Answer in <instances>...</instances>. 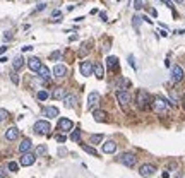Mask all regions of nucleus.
Wrapping results in <instances>:
<instances>
[{"instance_id":"nucleus-1","label":"nucleus","mask_w":185,"mask_h":178,"mask_svg":"<svg viewBox=\"0 0 185 178\" xmlns=\"http://www.w3.org/2000/svg\"><path fill=\"white\" fill-rule=\"evenodd\" d=\"M136 101H137V108H139V110H148L149 106H153L151 94H149L146 89H139V91H137Z\"/></svg>"},{"instance_id":"nucleus-2","label":"nucleus","mask_w":185,"mask_h":178,"mask_svg":"<svg viewBox=\"0 0 185 178\" xmlns=\"http://www.w3.org/2000/svg\"><path fill=\"white\" fill-rule=\"evenodd\" d=\"M153 110H154L156 115H168L170 104H168V101L163 100V98H156V100L153 101Z\"/></svg>"},{"instance_id":"nucleus-3","label":"nucleus","mask_w":185,"mask_h":178,"mask_svg":"<svg viewBox=\"0 0 185 178\" xmlns=\"http://www.w3.org/2000/svg\"><path fill=\"white\" fill-rule=\"evenodd\" d=\"M50 130H52V125L46 120H38L34 123V134L38 135H50Z\"/></svg>"},{"instance_id":"nucleus-4","label":"nucleus","mask_w":185,"mask_h":178,"mask_svg":"<svg viewBox=\"0 0 185 178\" xmlns=\"http://www.w3.org/2000/svg\"><path fill=\"white\" fill-rule=\"evenodd\" d=\"M120 163L125 164L127 168H134L137 163V158L136 154H132V152H123L122 156H120Z\"/></svg>"},{"instance_id":"nucleus-5","label":"nucleus","mask_w":185,"mask_h":178,"mask_svg":"<svg viewBox=\"0 0 185 178\" xmlns=\"http://www.w3.org/2000/svg\"><path fill=\"white\" fill-rule=\"evenodd\" d=\"M154 171H156L154 164H142V166L139 168V175H141L142 178H151L153 175H154Z\"/></svg>"},{"instance_id":"nucleus-6","label":"nucleus","mask_w":185,"mask_h":178,"mask_svg":"<svg viewBox=\"0 0 185 178\" xmlns=\"http://www.w3.org/2000/svg\"><path fill=\"white\" fill-rule=\"evenodd\" d=\"M183 79V69L180 65L171 67V82H180Z\"/></svg>"},{"instance_id":"nucleus-7","label":"nucleus","mask_w":185,"mask_h":178,"mask_svg":"<svg viewBox=\"0 0 185 178\" xmlns=\"http://www.w3.org/2000/svg\"><path fill=\"white\" fill-rule=\"evenodd\" d=\"M92 69H94V63L89 62V60H84V62L81 63V74L84 75V77H89V75L92 74Z\"/></svg>"},{"instance_id":"nucleus-8","label":"nucleus","mask_w":185,"mask_h":178,"mask_svg":"<svg viewBox=\"0 0 185 178\" xmlns=\"http://www.w3.org/2000/svg\"><path fill=\"white\" fill-rule=\"evenodd\" d=\"M34 161H36V154H33V152H26V154L21 156L22 166H31V164H34Z\"/></svg>"},{"instance_id":"nucleus-9","label":"nucleus","mask_w":185,"mask_h":178,"mask_svg":"<svg viewBox=\"0 0 185 178\" xmlns=\"http://www.w3.org/2000/svg\"><path fill=\"white\" fill-rule=\"evenodd\" d=\"M117 101L120 103V106L125 108L127 104L130 103V94L127 93V91H118V93H117Z\"/></svg>"},{"instance_id":"nucleus-10","label":"nucleus","mask_w":185,"mask_h":178,"mask_svg":"<svg viewBox=\"0 0 185 178\" xmlns=\"http://www.w3.org/2000/svg\"><path fill=\"white\" fill-rule=\"evenodd\" d=\"M72 127H74L72 120H69V118H60L58 120V130L60 132H69V130H72Z\"/></svg>"},{"instance_id":"nucleus-11","label":"nucleus","mask_w":185,"mask_h":178,"mask_svg":"<svg viewBox=\"0 0 185 178\" xmlns=\"http://www.w3.org/2000/svg\"><path fill=\"white\" fill-rule=\"evenodd\" d=\"M19 129L17 127H9L7 130H5V139L7 141H15V139H19Z\"/></svg>"},{"instance_id":"nucleus-12","label":"nucleus","mask_w":185,"mask_h":178,"mask_svg":"<svg viewBox=\"0 0 185 178\" xmlns=\"http://www.w3.org/2000/svg\"><path fill=\"white\" fill-rule=\"evenodd\" d=\"M65 96H67V91H65V87H62V86H58V87H55L52 91L53 100H65Z\"/></svg>"},{"instance_id":"nucleus-13","label":"nucleus","mask_w":185,"mask_h":178,"mask_svg":"<svg viewBox=\"0 0 185 178\" xmlns=\"http://www.w3.org/2000/svg\"><path fill=\"white\" fill-rule=\"evenodd\" d=\"M106 67H108V70H111V72H118V58L117 57H108Z\"/></svg>"},{"instance_id":"nucleus-14","label":"nucleus","mask_w":185,"mask_h":178,"mask_svg":"<svg viewBox=\"0 0 185 178\" xmlns=\"http://www.w3.org/2000/svg\"><path fill=\"white\" fill-rule=\"evenodd\" d=\"M53 75H55L57 79H63L67 75V67L62 65V63L55 65V69H53Z\"/></svg>"},{"instance_id":"nucleus-15","label":"nucleus","mask_w":185,"mask_h":178,"mask_svg":"<svg viewBox=\"0 0 185 178\" xmlns=\"http://www.w3.org/2000/svg\"><path fill=\"white\" fill-rule=\"evenodd\" d=\"M28 67H29L33 72H38L41 69V62L40 58H36V57H31V58H28Z\"/></svg>"},{"instance_id":"nucleus-16","label":"nucleus","mask_w":185,"mask_h":178,"mask_svg":"<svg viewBox=\"0 0 185 178\" xmlns=\"http://www.w3.org/2000/svg\"><path fill=\"white\" fill-rule=\"evenodd\" d=\"M115 151H117V142L115 141H106L103 144V152L105 154H113Z\"/></svg>"},{"instance_id":"nucleus-17","label":"nucleus","mask_w":185,"mask_h":178,"mask_svg":"<svg viewBox=\"0 0 185 178\" xmlns=\"http://www.w3.org/2000/svg\"><path fill=\"white\" fill-rule=\"evenodd\" d=\"M63 104H65V108H75V104H77V96H75V94H67L65 100H63Z\"/></svg>"},{"instance_id":"nucleus-18","label":"nucleus","mask_w":185,"mask_h":178,"mask_svg":"<svg viewBox=\"0 0 185 178\" xmlns=\"http://www.w3.org/2000/svg\"><path fill=\"white\" fill-rule=\"evenodd\" d=\"M43 115L48 117V118H55V117H58V110H57L55 106H45L43 108Z\"/></svg>"},{"instance_id":"nucleus-19","label":"nucleus","mask_w":185,"mask_h":178,"mask_svg":"<svg viewBox=\"0 0 185 178\" xmlns=\"http://www.w3.org/2000/svg\"><path fill=\"white\" fill-rule=\"evenodd\" d=\"M29 149H31V141L29 139H22L21 144H19V151L22 154H26V152H29Z\"/></svg>"},{"instance_id":"nucleus-20","label":"nucleus","mask_w":185,"mask_h":178,"mask_svg":"<svg viewBox=\"0 0 185 178\" xmlns=\"http://www.w3.org/2000/svg\"><path fill=\"white\" fill-rule=\"evenodd\" d=\"M88 106L89 108H92V106H96V104L98 103H100V94H98V93H91V94H89V98H88Z\"/></svg>"},{"instance_id":"nucleus-21","label":"nucleus","mask_w":185,"mask_h":178,"mask_svg":"<svg viewBox=\"0 0 185 178\" xmlns=\"http://www.w3.org/2000/svg\"><path fill=\"white\" fill-rule=\"evenodd\" d=\"M92 70H94V75H96L98 79H103L105 77V69H103V65H101L100 62L94 63V69H92Z\"/></svg>"},{"instance_id":"nucleus-22","label":"nucleus","mask_w":185,"mask_h":178,"mask_svg":"<svg viewBox=\"0 0 185 178\" xmlns=\"http://www.w3.org/2000/svg\"><path fill=\"white\" fill-rule=\"evenodd\" d=\"M92 117H94L96 122H106V113L103 110H94L92 111Z\"/></svg>"},{"instance_id":"nucleus-23","label":"nucleus","mask_w":185,"mask_h":178,"mask_svg":"<svg viewBox=\"0 0 185 178\" xmlns=\"http://www.w3.org/2000/svg\"><path fill=\"white\" fill-rule=\"evenodd\" d=\"M24 62H26V60L22 58V57H15L14 62H12V67H14V70H21L22 67H24Z\"/></svg>"},{"instance_id":"nucleus-24","label":"nucleus","mask_w":185,"mask_h":178,"mask_svg":"<svg viewBox=\"0 0 185 178\" xmlns=\"http://www.w3.org/2000/svg\"><path fill=\"white\" fill-rule=\"evenodd\" d=\"M38 75H40L41 79H45V81H46V79H50V75H52V74H50V69H48V67L41 65V69L38 70Z\"/></svg>"},{"instance_id":"nucleus-25","label":"nucleus","mask_w":185,"mask_h":178,"mask_svg":"<svg viewBox=\"0 0 185 178\" xmlns=\"http://www.w3.org/2000/svg\"><path fill=\"white\" fill-rule=\"evenodd\" d=\"M81 147H82V151H86L88 152V154H91V156H94V158H98V151L94 147H92V146H88V144H81Z\"/></svg>"},{"instance_id":"nucleus-26","label":"nucleus","mask_w":185,"mask_h":178,"mask_svg":"<svg viewBox=\"0 0 185 178\" xmlns=\"http://www.w3.org/2000/svg\"><path fill=\"white\" fill-rule=\"evenodd\" d=\"M101 141H103V134H94V135H91V144H92V147H94V144H100Z\"/></svg>"},{"instance_id":"nucleus-27","label":"nucleus","mask_w":185,"mask_h":178,"mask_svg":"<svg viewBox=\"0 0 185 178\" xmlns=\"http://www.w3.org/2000/svg\"><path fill=\"white\" fill-rule=\"evenodd\" d=\"M7 118H9V111L5 110V108H0V123L5 122Z\"/></svg>"},{"instance_id":"nucleus-28","label":"nucleus","mask_w":185,"mask_h":178,"mask_svg":"<svg viewBox=\"0 0 185 178\" xmlns=\"http://www.w3.org/2000/svg\"><path fill=\"white\" fill-rule=\"evenodd\" d=\"M46 151H48L46 146H38V147H36V156H38V158H40V156H45V154H46Z\"/></svg>"},{"instance_id":"nucleus-29","label":"nucleus","mask_w":185,"mask_h":178,"mask_svg":"<svg viewBox=\"0 0 185 178\" xmlns=\"http://www.w3.org/2000/svg\"><path fill=\"white\" fill-rule=\"evenodd\" d=\"M141 21H142V17H139V15H134V17H132V24H134V28H136V29H139Z\"/></svg>"},{"instance_id":"nucleus-30","label":"nucleus","mask_w":185,"mask_h":178,"mask_svg":"<svg viewBox=\"0 0 185 178\" xmlns=\"http://www.w3.org/2000/svg\"><path fill=\"white\" fill-rule=\"evenodd\" d=\"M50 94L46 93V91H38V100L40 101H45V100H48Z\"/></svg>"},{"instance_id":"nucleus-31","label":"nucleus","mask_w":185,"mask_h":178,"mask_svg":"<svg viewBox=\"0 0 185 178\" xmlns=\"http://www.w3.org/2000/svg\"><path fill=\"white\" fill-rule=\"evenodd\" d=\"M71 139L74 142H79V141H81V132H79V130H74V132L71 134Z\"/></svg>"},{"instance_id":"nucleus-32","label":"nucleus","mask_w":185,"mask_h":178,"mask_svg":"<svg viewBox=\"0 0 185 178\" xmlns=\"http://www.w3.org/2000/svg\"><path fill=\"white\" fill-rule=\"evenodd\" d=\"M129 65H130V67H132L134 70H136V58H134V57H132V55H129Z\"/></svg>"},{"instance_id":"nucleus-33","label":"nucleus","mask_w":185,"mask_h":178,"mask_svg":"<svg viewBox=\"0 0 185 178\" xmlns=\"http://www.w3.org/2000/svg\"><path fill=\"white\" fill-rule=\"evenodd\" d=\"M17 163H14V161H11V163H9V170L11 171H17Z\"/></svg>"},{"instance_id":"nucleus-34","label":"nucleus","mask_w":185,"mask_h":178,"mask_svg":"<svg viewBox=\"0 0 185 178\" xmlns=\"http://www.w3.org/2000/svg\"><path fill=\"white\" fill-rule=\"evenodd\" d=\"M11 79H12V82H14L15 86L19 84V77H17V74H15V72H12V74H11Z\"/></svg>"},{"instance_id":"nucleus-35","label":"nucleus","mask_w":185,"mask_h":178,"mask_svg":"<svg viewBox=\"0 0 185 178\" xmlns=\"http://www.w3.org/2000/svg\"><path fill=\"white\" fill-rule=\"evenodd\" d=\"M60 55H62L60 52H53L52 55H50V58H52V60H58V58H60Z\"/></svg>"},{"instance_id":"nucleus-36","label":"nucleus","mask_w":185,"mask_h":178,"mask_svg":"<svg viewBox=\"0 0 185 178\" xmlns=\"http://www.w3.org/2000/svg\"><path fill=\"white\" fill-rule=\"evenodd\" d=\"M60 15H62V12L60 11H53V14H52V17H55L57 21L55 22H58V19H60Z\"/></svg>"},{"instance_id":"nucleus-37","label":"nucleus","mask_w":185,"mask_h":178,"mask_svg":"<svg viewBox=\"0 0 185 178\" xmlns=\"http://www.w3.org/2000/svg\"><path fill=\"white\" fill-rule=\"evenodd\" d=\"M134 9H142V7H144V2H134Z\"/></svg>"},{"instance_id":"nucleus-38","label":"nucleus","mask_w":185,"mask_h":178,"mask_svg":"<svg viewBox=\"0 0 185 178\" xmlns=\"http://www.w3.org/2000/svg\"><path fill=\"white\" fill-rule=\"evenodd\" d=\"M45 7H46V4H43V2H41V4H38V5H36V12H41Z\"/></svg>"},{"instance_id":"nucleus-39","label":"nucleus","mask_w":185,"mask_h":178,"mask_svg":"<svg viewBox=\"0 0 185 178\" xmlns=\"http://www.w3.org/2000/svg\"><path fill=\"white\" fill-rule=\"evenodd\" d=\"M57 142H65L67 141V137H65V135H57Z\"/></svg>"},{"instance_id":"nucleus-40","label":"nucleus","mask_w":185,"mask_h":178,"mask_svg":"<svg viewBox=\"0 0 185 178\" xmlns=\"http://www.w3.org/2000/svg\"><path fill=\"white\" fill-rule=\"evenodd\" d=\"M67 154V149L65 147H58V156H65Z\"/></svg>"},{"instance_id":"nucleus-41","label":"nucleus","mask_w":185,"mask_h":178,"mask_svg":"<svg viewBox=\"0 0 185 178\" xmlns=\"http://www.w3.org/2000/svg\"><path fill=\"white\" fill-rule=\"evenodd\" d=\"M31 50H33V46H31V44H26V46L22 48V52H31Z\"/></svg>"},{"instance_id":"nucleus-42","label":"nucleus","mask_w":185,"mask_h":178,"mask_svg":"<svg viewBox=\"0 0 185 178\" xmlns=\"http://www.w3.org/2000/svg\"><path fill=\"white\" fill-rule=\"evenodd\" d=\"M5 41H9V40H12V33H9V31H7V33H5Z\"/></svg>"},{"instance_id":"nucleus-43","label":"nucleus","mask_w":185,"mask_h":178,"mask_svg":"<svg viewBox=\"0 0 185 178\" xmlns=\"http://www.w3.org/2000/svg\"><path fill=\"white\" fill-rule=\"evenodd\" d=\"M5 52H7V46H5V44L4 46H0V55H4Z\"/></svg>"},{"instance_id":"nucleus-44","label":"nucleus","mask_w":185,"mask_h":178,"mask_svg":"<svg viewBox=\"0 0 185 178\" xmlns=\"http://www.w3.org/2000/svg\"><path fill=\"white\" fill-rule=\"evenodd\" d=\"M0 176H2V178H5V176H7V173H5V170H4V168H0Z\"/></svg>"},{"instance_id":"nucleus-45","label":"nucleus","mask_w":185,"mask_h":178,"mask_svg":"<svg viewBox=\"0 0 185 178\" xmlns=\"http://www.w3.org/2000/svg\"><path fill=\"white\" fill-rule=\"evenodd\" d=\"M100 17L103 19V21H106V12H100Z\"/></svg>"},{"instance_id":"nucleus-46","label":"nucleus","mask_w":185,"mask_h":178,"mask_svg":"<svg viewBox=\"0 0 185 178\" xmlns=\"http://www.w3.org/2000/svg\"><path fill=\"white\" fill-rule=\"evenodd\" d=\"M151 15H153V17H156V15H158V12H156L154 9H151Z\"/></svg>"},{"instance_id":"nucleus-47","label":"nucleus","mask_w":185,"mask_h":178,"mask_svg":"<svg viewBox=\"0 0 185 178\" xmlns=\"http://www.w3.org/2000/svg\"><path fill=\"white\" fill-rule=\"evenodd\" d=\"M183 103H185V98H183Z\"/></svg>"}]
</instances>
